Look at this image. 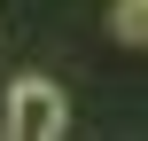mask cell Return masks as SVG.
I'll use <instances>...</instances> for the list:
<instances>
[{
	"label": "cell",
	"instance_id": "obj_2",
	"mask_svg": "<svg viewBox=\"0 0 148 141\" xmlns=\"http://www.w3.org/2000/svg\"><path fill=\"white\" fill-rule=\"evenodd\" d=\"M109 31H117L125 47H148V0H117V8H109Z\"/></svg>",
	"mask_w": 148,
	"mask_h": 141
},
{
	"label": "cell",
	"instance_id": "obj_1",
	"mask_svg": "<svg viewBox=\"0 0 148 141\" xmlns=\"http://www.w3.org/2000/svg\"><path fill=\"white\" fill-rule=\"evenodd\" d=\"M0 133H16V141H55V133H70V94L55 86V78H16L8 86V102H0Z\"/></svg>",
	"mask_w": 148,
	"mask_h": 141
}]
</instances>
